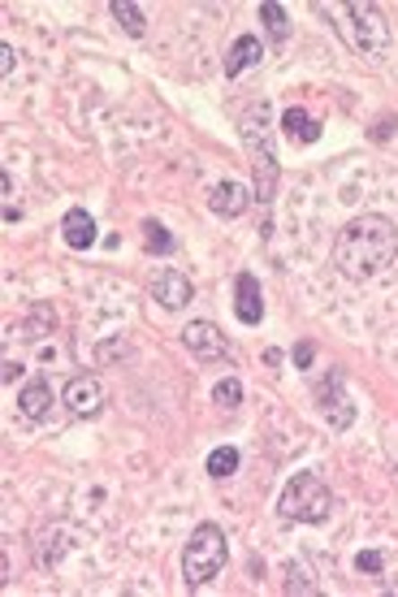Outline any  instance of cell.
Segmentation results:
<instances>
[{"instance_id": "1", "label": "cell", "mask_w": 398, "mask_h": 597, "mask_svg": "<svg viewBox=\"0 0 398 597\" xmlns=\"http://www.w3.org/2000/svg\"><path fill=\"white\" fill-rule=\"evenodd\" d=\"M394 255H398V229H394V221L381 217V212L355 217V221H347L342 234L333 238V264H338L350 281H368V277L385 273Z\"/></svg>"}, {"instance_id": "2", "label": "cell", "mask_w": 398, "mask_h": 597, "mask_svg": "<svg viewBox=\"0 0 398 597\" xmlns=\"http://www.w3.org/2000/svg\"><path fill=\"white\" fill-rule=\"evenodd\" d=\"M338 18H342V35L350 39V48L359 52V56H368V61L390 56L394 35H390V22L381 18L376 4H368V0H350V4L338 9Z\"/></svg>"}, {"instance_id": "3", "label": "cell", "mask_w": 398, "mask_h": 597, "mask_svg": "<svg viewBox=\"0 0 398 597\" xmlns=\"http://www.w3.org/2000/svg\"><path fill=\"white\" fill-rule=\"evenodd\" d=\"M243 143H247L251 169H255V199L260 203H273L277 195V151H273V134H269V108H251L243 117Z\"/></svg>"}, {"instance_id": "4", "label": "cell", "mask_w": 398, "mask_h": 597, "mask_svg": "<svg viewBox=\"0 0 398 597\" xmlns=\"http://www.w3.org/2000/svg\"><path fill=\"white\" fill-rule=\"evenodd\" d=\"M225 558H229L225 532L217 523H199L191 532V541H186V549H182V580H186V589L208 584L225 567Z\"/></svg>"}, {"instance_id": "5", "label": "cell", "mask_w": 398, "mask_h": 597, "mask_svg": "<svg viewBox=\"0 0 398 597\" xmlns=\"http://www.w3.org/2000/svg\"><path fill=\"white\" fill-rule=\"evenodd\" d=\"M333 511V494L316 472H298L286 489H281V515L298 523H324Z\"/></svg>"}, {"instance_id": "6", "label": "cell", "mask_w": 398, "mask_h": 597, "mask_svg": "<svg viewBox=\"0 0 398 597\" xmlns=\"http://www.w3.org/2000/svg\"><path fill=\"white\" fill-rule=\"evenodd\" d=\"M316 398H321V416L329 420V428H350V420H355V402H347V394H342V376L329 373V381H321L316 385Z\"/></svg>"}, {"instance_id": "7", "label": "cell", "mask_w": 398, "mask_h": 597, "mask_svg": "<svg viewBox=\"0 0 398 597\" xmlns=\"http://www.w3.org/2000/svg\"><path fill=\"white\" fill-rule=\"evenodd\" d=\"M61 402L74 411V416H100V407H104V385H100L96 376H70L65 381V390H61Z\"/></svg>"}, {"instance_id": "8", "label": "cell", "mask_w": 398, "mask_h": 597, "mask_svg": "<svg viewBox=\"0 0 398 597\" xmlns=\"http://www.w3.org/2000/svg\"><path fill=\"white\" fill-rule=\"evenodd\" d=\"M191 277L177 273V269H160V273L151 277V298L160 303V307H169V312H177V307H186L191 303Z\"/></svg>"}, {"instance_id": "9", "label": "cell", "mask_w": 398, "mask_h": 597, "mask_svg": "<svg viewBox=\"0 0 398 597\" xmlns=\"http://www.w3.org/2000/svg\"><path fill=\"white\" fill-rule=\"evenodd\" d=\"M182 342L191 347L195 359H221L225 355V333L212 321H191L182 329Z\"/></svg>"}, {"instance_id": "10", "label": "cell", "mask_w": 398, "mask_h": 597, "mask_svg": "<svg viewBox=\"0 0 398 597\" xmlns=\"http://www.w3.org/2000/svg\"><path fill=\"white\" fill-rule=\"evenodd\" d=\"M234 316L243 324H260V316H264V298H260V281L251 273H238V281H234Z\"/></svg>"}, {"instance_id": "11", "label": "cell", "mask_w": 398, "mask_h": 597, "mask_svg": "<svg viewBox=\"0 0 398 597\" xmlns=\"http://www.w3.org/2000/svg\"><path fill=\"white\" fill-rule=\"evenodd\" d=\"M260 56H264V44H260L255 35H238V39L229 44V52H225V78H238L243 70L260 65Z\"/></svg>"}, {"instance_id": "12", "label": "cell", "mask_w": 398, "mask_h": 597, "mask_svg": "<svg viewBox=\"0 0 398 597\" xmlns=\"http://www.w3.org/2000/svg\"><path fill=\"white\" fill-rule=\"evenodd\" d=\"M61 238H65V247H74V251L91 247V243H96V221H91V212H87V208H70L65 221H61Z\"/></svg>"}, {"instance_id": "13", "label": "cell", "mask_w": 398, "mask_h": 597, "mask_svg": "<svg viewBox=\"0 0 398 597\" xmlns=\"http://www.w3.org/2000/svg\"><path fill=\"white\" fill-rule=\"evenodd\" d=\"M18 411L26 420H48L52 416V385L48 381H30L18 390Z\"/></svg>"}, {"instance_id": "14", "label": "cell", "mask_w": 398, "mask_h": 597, "mask_svg": "<svg viewBox=\"0 0 398 597\" xmlns=\"http://www.w3.org/2000/svg\"><path fill=\"white\" fill-rule=\"evenodd\" d=\"M208 208H212L217 217H243V208H247V191H243L238 182H229V177H225L221 186L212 191Z\"/></svg>"}, {"instance_id": "15", "label": "cell", "mask_w": 398, "mask_h": 597, "mask_svg": "<svg viewBox=\"0 0 398 597\" xmlns=\"http://www.w3.org/2000/svg\"><path fill=\"white\" fill-rule=\"evenodd\" d=\"M281 130H286L290 139H298V143H316V139H321V125L312 122L303 108H286V113H281Z\"/></svg>"}, {"instance_id": "16", "label": "cell", "mask_w": 398, "mask_h": 597, "mask_svg": "<svg viewBox=\"0 0 398 597\" xmlns=\"http://www.w3.org/2000/svg\"><path fill=\"white\" fill-rule=\"evenodd\" d=\"M260 22H264V30L273 35L277 44H286V39H290V18H286V9H281V4L264 0V4H260Z\"/></svg>"}, {"instance_id": "17", "label": "cell", "mask_w": 398, "mask_h": 597, "mask_svg": "<svg viewBox=\"0 0 398 597\" xmlns=\"http://www.w3.org/2000/svg\"><path fill=\"white\" fill-rule=\"evenodd\" d=\"M113 18L125 26V35H143V30H148L143 9H139V4H130V0H113Z\"/></svg>"}, {"instance_id": "18", "label": "cell", "mask_w": 398, "mask_h": 597, "mask_svg": "<svg viewBox=\"0 0 398 597\" xmlns=\"http://www.w3.org/2000/svg\"><path fill=\"white\" fill-rule=\"evenodd\" d=\"M234 472H238V450L234 446H217L208 454V476L225 480V476H234Z\"/></svg>"}, {"instance_id": "19", "label": "cell", "mask_w": 398, "mask_h": 597, "mask_svg": "<svg viewBox=\"0 0 398 597\" xmlns=\"http://www.w3.org/2000/svg\"><path fill=\"white\" fill-rule=\"evenodd\" d=\"M139 229H143V243H148V251H160V255H169V251H174V234H169L160 221H143Z\"/></svg>"}, {"instance_id": "20", "label": "cell", "mask_w": 398, "mask_h": 597, "mask_svg": "<svg viewBox=\"0 0 398 597\" xmlns=\"http://www.w3.org/2000/svg\"><path fill=\"white\" fill-rule=\"evenodd\" d=\"M212 398H217L221 407H229V411H234V407L243 402V385H238L234 376H225V381H217V385H212Z\"/></svg>"}, {"instance_id": "21", "label": "cell", "mask_w": 398, "mask_h": 597, "mask_svg": "<svg viewBox=\"0 0 398 597\" xmlns=\"http://www.w3.org/2000/svg\"><path fill=\"white\" fill-rule=\"evenodd\" d=\"M355 572L364 575H381L385 572V554H376V549H364V554H355Z\"/></svg>"}, {"instance_id": "22", "label": "cell", "mask_w": 398, "mask_h": 597, "mask_svg": "<svg viewBox=\"0 0 398 597\" xmlns=\"http://www.w3.org/2000/svg\"><path fill=\"white\" fill-rule=\"evenodd\" d=\"M312 355H316L312 342H298V347H295V364H298V368H307V364H312Z\"/></svg>"}, {"instance_id": "23", "label": "cell", "mask_w": 398, "mask_h": 597, "mask_svg": "<svg viewBox=\"0 0 398 597\" xmlns=\"http://www.w3.org/2000/svg\"><path fill=\"white\" fill-rule=\"evenodd\" d=\"M0 74H4V78L13 74V48H9V44L0 48Z\"/></svg>"}]
</instances>
